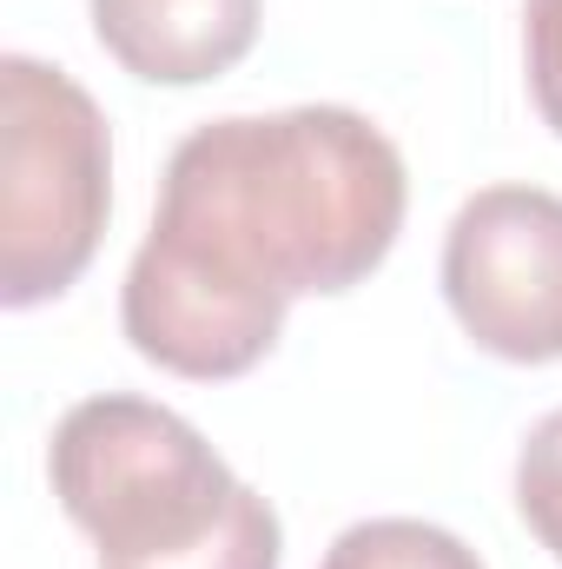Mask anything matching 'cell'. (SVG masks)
Instances as JSON below:
<instances>
[{
    "instance_id": "cell-1",
    "label": "cell",
    "mask_w": 562,
    "mask_h": 569,
    "mask_svg": "<svg viewBox=\"0 0 562 569\" xmlns=\"http://www.w3.org/2000/svg\"><path fill=\"white\" fill-rule=\"evenodd\" d=\"M404 152L364 113H232L172 146L145 246L291 311V298H338L371 279L404 232Z\"/></svg>"
},
{
    "instance_id": "cell-2",
    "label": "cell",
    "mask_w": 562,
    "mask_h": 569,
    "mask_svg": "<svg viewBox=\"0 0 562 569\" xmlns=\"http://www.w3.org/2000/svg\"><path fill=\"white\" fill-rule=\"evenodd\" d=\"M60 510L93 537L100 569H159L199 550L239 503L245 477L152 398H80L47 450Z\"/></svg>"
},
{
    "instance_id": "cell-3",
    "label": "cell",
    "mask_w": 562,
    "mask_h": 569,
    "mask_svg": "<svg viewBox=\"0 0 562 569\" xmlns=\"http://www.w3.org/2000/svg\"><path fill=\"white\" fill-rule=\"evenodd\" d=\"M113 212V133L100 100L33 60H0V305L67 298L93 266Z\"/></svg>"
},
{
    "instance_id": "cell-4",
    "label": "cell",
    "mask_w": 562,
    "mask_h": 569,
    "mask_svg": "<svg viewBox=\"0 0 562 569\" xmlns=\"http://www.w3.org/2000/svg\"><path fill=\"white\" fill-rule=\"evenodd\" d=\"M443 298L476 351L503 365L562 358V199L483 186L443 232Z\"/></svg>"
},
{
    "instance_id": "cell-5",
    "label": "cell",
    "mask_w": 562,
    "mask_h": 569,
    "mask_svg": "<svg viewBox=\"0 0 562 569\" xmlns=\"http://www.w3.org/2000/svg\"><path fill=\"white\" fill-rule=\"evenodd\" d=\"M100 47L145 87H205L232 73L265 20V0H87Z\"/></svg>"
},
{
    "instance_id": "cell-6",
    "label": "cell",
    "mask_w": 562,
    "mask_h": 569,
    "mask_svg": "<svg viewBox=\"0 0 562 569\" xmlns=\"http://www.w3.org/2000/svg\"><path fill=\"white\" fill-rule=\"evenodd\" d=\"M318 569H483V557L423 517H364L338 530Z\"/></svg>"
},
{
    "instance_id": "cell-7",
    "label": "cell",
    "mask_w": 562,
    "mask_h": 569,
    "mask_svg": "<svg viewBox=\"0 0 562 569\" xmlns=\"http://www.w3.org/2000/svg\"><path fill=\"white\" fill-rule=\"evenodd\" d=\"M159 569H284V523H279V510H272V497H259L245 483L239 503H232V517L199 550H185V557H172V563H159Z\"/></svg>"
},
{
    "instance_id": "cell-8",
    "label": "cell",
    "mask_w": 562,
    "mask_h": 569,
    "mask_svg": "<svg viewBox=\"0 0 562 569\" xmlns=\"http://www.w3.org/2000/svg\"><path fill=\"white\" fill-rule=\"evenodd\" d=\"M516 517L562 563V405L516 450Z\"/></svg>"
},
{
    "instance_id": "cell-9",
    "label": "cell",
    "mask_w": 562,
    "mask_h": 569,
    "mask_svg": "<svg viewBox=\"0 0 562 569\" xmlns=\"http://www.w3.org/2000/svg\"><path fill=\"white\" fill-rule=\"evenodd\" d=\"M523 60H530V100L562 140V0H523Z\"/></svg>"
}]
</instances>
